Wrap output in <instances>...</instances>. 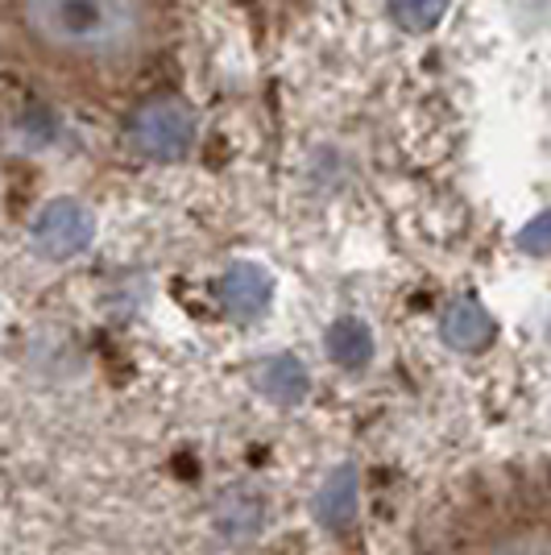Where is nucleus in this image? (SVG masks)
Returning a JSON list of instances; mask_svg holds the SVG:
<instances>
[{"label":"nucleus","mask_w":551,"mask_h":555,"mask_svg":"<svg viewBox=\"0 0 551 555\" xmlns=\"http://www.w3.org/2000/svg\"><path fill=\"white\" fill-rule=\"evenodd\" d=\"M328 357L341 365V370H361L369 365V357H373V336H369V327L361 320H336V324L328 327Z\"/></svg>","instance_id":"nucleus-8"},{"label":"nucleus","mask_w":551,"mask_h":555,"mask_svg":"<svg viewBox=\"0 0 551 555\" xmlns=\"http://www.w3.org/2000/svg\"><path fill=\"white\" fill-rule=\"evenodd\" d=\"M22 29L54 59L116 63L145 38V0H17Z\"/></svg>","instance_id":"nucleus-2"},{"label":"nucleus","mask_w":551,"mask_h":555,"mask_svg":"<svg viewBox=\"0 0 551 555\" xmlns=\"http://www.w3.org/2000/svg\"><path fill=\"white\" fill-rule=\"evenodd\" d=\"M411 555H551V456L464 473L419 518Z\"/></svg>","instance_id":"nucleus-1"},{"label":"nucleus","mask_w":551,"mask_h":555,"mask_svg":"<svg viewBox=\"0 0 551 555\" xmlns=\"http://www.w3.org/2000/svg\"><path fill=\"white\" fill-rule=\"evenodd\" d=\"M548 336H551V327H548Z\"/></svg>","instance_id":"nucleus-12"},{"label":"nucleus","mask_w":551,"mask_h":555,"mask_svg":"<svg viewBox=\"0 0 551 555\" xmlns=\"http://www.w3.org/2000/svg\"><path fill=\"white\" fill-rule=\"evenodd\" d=\"M518 245H523L527 254H535V257L551 254V211H539L527 229L518 232Z\"/></svg>","instance_id":"nucleus-11"},{"label":"nucleus","mask_w":551,"mask_h":555,"mask_svg":"<svg viewBox=\"0 0 551 555\" xmlns=\"http://www.w3.org/2000/svg\"><path fill=\"white\" fill-rule=\"evenodd\" d=\"M439 332H444V340L460 352H477L494 340V320H489V311H485L477 299H457L448 311H444V320H439Z\"/></svg>","instance_id":"nucleus-6"},{"label":"nucleus","mask_w":551,"mask_h":555,"mask_svg":"<svg viewBox=\"0 0 551 555\" xmlns=\"http://www.w3.org/2000/svg\"><path fill=\"white\" fill-rule=\"evenodd\" d=\"M95 236V216L79 199H50L47 208L34 220V245L42 257L67 261V257L84 254Z\"/></svg>","instance_id":"nucleus-4"},{"label":"nucleus","mask_w":551,"mask_h":555,"mask_svg":"<svg viewBox=\"0 0 551 555\" xmlns=\"http://www.w3.org/2000/svg\"><path fill=\"white\" fill-rule=\"evenodd\" d=\"M261 393L274 398L278 406H295L307 398V370H303L295 357H274L261 365Z\"/></svg>","instance_id":"nucleus-9"},{"label":"nucleus","mask_w":551,"mask_h":555,"mask_svg":"<svg viewBox=\"0 0 551 555\" xmlns=\"http://www.w3.org/2000/svg\"><path fill=\"white\" fill-rule=\"evenodd\" d=\"M195 133H200L195 108L187 100H179V95L145 100L138 113L129 116V125H125L129 145L138 150L141 158H150V163H179V158H187V150L195 145Z\"/></svg>","instance_id":"nucleus-3"},{"label":"nucleus","mask_w":551,"mask_h":555,"mask_svg":"<svg viewBox=\"0 0 551 555\" xmlns=\"http://www.w3.org/2000/svg\"><path fill=\"white\" fill-rule=\"evenodd\" d=\"M270 295H274V278L253 261H236L220 278V302L236 320H257L270 307Z\"/></svg>","instance_id":"nucleus-5"},{"label":"nucleus","mask_w":551,"mask_h":555,"mask_svg":"<svg viewBox=\"0 0 551 555\" xmlns=\"http://www.w3.org/2000/svg\"><path fill=\"white\" fill-rule=\"evenodd\" d=\"M320 522L328 531L348 534L357 522V481H353V468H341L328 477V486L320 493Z\"/></svg>","instance_id":"nucleus-7"},{"label":"nucleus","mask_w":551,"mask_h":555,"mask_svg":"<svg viewBox=\"0 0 551 555\" xmlns=\"http://www.w3.org/2000/svg\"><path fill=\"white\" fill-rule=\"evenodd\" d=\"M452 0H390V22L402 34H432Z\"/></svg>","instance_id":"nucleus-10"}]
</instances>
